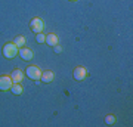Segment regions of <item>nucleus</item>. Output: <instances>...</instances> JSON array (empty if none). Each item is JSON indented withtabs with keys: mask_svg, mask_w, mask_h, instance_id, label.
<instances>
[{
	"mask_svg": "<svg viewBox=\"0 0 133 127\" xmlns=\"http://www.w3.org/2000/svg\"><path fill=\"white\" fill-rule=\"evenodd\" d=\"M18 50H19V47L15 43H6L3 46V56L8 58V59H14L18 55Z\"/></svg>",
	"mask_w": 133,
	"mask_h": 127,
	"instance_id": "nucleus-1",
	"label": "nucleus"
},
{
	"mask_svg": "<svg viewBox=\"0 0 133 127\" xmlns=\"http://www.w3.org/2000/svg\"><path fill=\"white\" fill-rule=\"evenodd\" d=\"M25 74H27V77L28 78H31V80H40V75H42V70L38 68L37 65H30L27 70H25Z\"/></svg>",
	"mask_w": 133,
	"mask_h": 127,
	"instance_id": "nucleus-2",
	"label": "nucleus"
},
{
	"mask_svg": "<svg viewBox=\"0 0 133 127\" xmlns=\"http://www.w3.org/2000/svg\"><path fill=\"white\" fill-rule=\"evenodd\" d=\"M30 28H31V31L33 33H36V34H38V33H42L43 31V28H44V22H43L40 18H33L31 21H30Z\"/></svg>",
	"mask_w": 133,
	"mask_h": 127,
	"instance_id": "nucleus-3",
	"label": "nucleus"
},
{
	"mask_svg": "<svg viewBox=\"0 0 133 127\" xmlns=\"http://www.w3.org/2000/svg\"><path fill=\"white\" fill-rule=\"evenodd\" d=\"M12 84H14V80L10 75H0V92L10 90Z\"/></svg>",
	"mask_w": 133,
	"mask_h": 127,
	"instance_id": "nucleus-4",
	"label": "nucleus"
},
{
	"mask_svg": "<svg viewBox=\"0 0 133 127\" xmlns=\"http://www.w3.org/2000/svg\"><path fill=\"white\" fill-rule=\"evenodd\" d=\"M72 75H74V78L77 81H83L87 77V70H86L84 66H76L74 71H72Z\"/></svg>",
	"mask_w": 133,
	"mask_h": 127,
	"instance_id": "nucleus-5",
	"label": "nucleus"
},
{
	"mask_svg": "<svg viewBox=\"0 0 133 127\" xmlns=\"http://www.w3.org/2000/svg\"><path fill=\"white\" fill-rule=\"evenodd\" d=\"M18 53H19V56L22 58L24 61H31L33 59V50L31 49H28V47H21L18 50Z\"/></svg>",
	"mask_w": 133,
	"mask_h": 127,
	"instance_id": "nucleus-6",
	"label": "nucleus"
},
{
	"mask_svg": "<svg viewBox=\"0 0 133 127\" xmlns=\"http://www.w3.org/2000/svg\"><path fill=\"white\" fill-rule=\"evenodd\" d=\"M12 80H14V83H22L24 81V71L19 70V68H15L14 71H12Z\"/></svg>",
	"mask_w": 133,
	"mask_h": 127,
	"instance_id": "nucleus-7",
	"label": "nucleus"
},
{
	"mask_svg": "<svg viewBox=\"0 0 133 127\" xmlns=\"http://www.w3.org/2000/svg\"><path fill=\"white\" fill-rule=\"evenodd\" d=\"M53 78H55V74H53V71L50 70H46V71H42V75H40V80L43 83H52Z\"/></svg>",
	"mask_w": 133,
	"mask_h": 127,
	"instance_id": "nucleus-8",
	"label": "nucleus"
},
{
	"mask_svg": "<svg viewBox=\"0 0 133 127\" xmlns=\"http://www.w3.org/2000/svg\"><path fill=\"white\" fill-rule=\"evenodd\" d=\"M46 43H48L49 46H56L58 44V36L53 34V33L46 34Z\"/></svg>",
	"mask_w": 133,
	"mask_h": 127,
	"instance_id": "nucleus-9",
	"label": "nucleus"
},
{
	"mask_svg": "<svg viewBox=\"0 0 133 127\" xmlns=\"http://www.w3.org/2000/svg\"><path fill=\"white\" fill-rule=\"evenodd\" d=\"M10 90H12V93L14 95L19 96V95H22V92H24V87L21 86V83H14L12 87H10Z\"/></svg>",
	"mask_w": 133,
	"mask_h": 127,
	"instance_id": "nucleus-10",
	"label": "nucleus"
},
{
	"mask_svg": "<svg viewBox=\"0 0 133 127\" xmlns=\"http://www.w3.org/2000/svg\"><path fill=\"white\" fill-rule=\"evenodd\" d=\"M14 43L19 47V49H21V47H24V46H25L27 40H25L24 36H16V37H15V40H14Z\"/></svg>",
	"mask_w": 133,
	"mask_h": 127,
	"instance_id": "nucleus-11",
	"label": "nucleus"
},
{
	"mask_svg": "<svg viewBox=\"0 0 133 127\" xmlns=\"http://www.w3.org/2000/svg\"><path fill=\"white\" fill-rule=\"evenodd\" d=\"M36 40H37V43H40V44H43V43H46V34L38 33L37 36H36Z\"/></svg>",
	"mask_w": 133,
	"mask_h": 127,
	"instance_id": "nucleus-12",
	"label": "nucleus"
},
{
	"mask_svg": "<svg viewBox=\"0 0 133 127\" xmlns=\"http://www.w3.org/2000/svg\"><path fill=\"white\" fill-rule=\"evenodd\" d=\"M114 121H115V115H112V114H109V115L105 117V123L107 124H114Z\"/></svg>",
	"mask_w": 133,
	"mask_h": 127,
	"instance_id": "nucleus-13",
	"label": "nucleus"
},
{
	"mask_svg": "<svg viewBox=\"0 0 133 127\" xmlns=\"http://www.w3.org/2000/svg\"><path fill=\"white\" fill-rule=\"evenodd\" d=\"M53 52H55V53H61V52H62V47L59 46V44L53 46Z\"/></svg>",
	"mask_w": 133,
	"mask_h": 127,
	"instance_id": "nucleus-14",
	"label": "nucleus"
},
{
	"mask_svg": "<svg viewBox=\"0 0 133 127\" xmlns=\"http://www.w3.org/2000/svg\"><path fill=\"white\" fill-rule=\"evenodd\" d=\"M70 2H77V0H70Z\"/></svg>",
	"mask_w": 133,
	"mask_h": 127,
	"instance_id": "nucleus-15",
	"label": "nucleus"
}]
</instances>
